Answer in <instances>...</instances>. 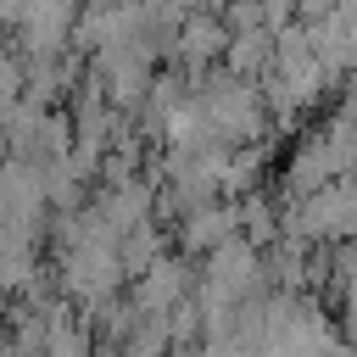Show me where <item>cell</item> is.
Returning <instances> with one entry per match:
<instances>
[{
  "label": "cell",
  "mask_w": 357,
  "mask_h": 357,
  "mask_svg": "<svg viewBox=\"0 0 357 357\" xmlns=\"http://www.w3.org/2000/svg\"><path fill=\"white\" fill-rule=\"evenodd\" d=\"M229 45H234V33L223 28V17H212V11H190L184 22H178V33H173V50H178V61L184 67H206L212 56H229Z\"/></svg>",
  "instance_id": "obj_1"
},
{
  "label": "cell",
  "mask_w": 357,
  "mask_h": 357,
  "mask_svg": "<svg viewBox=\"0 0 357 357\" xmlns=\"http://www.w3.org/2000/svg\"><path fill=\"white\" fill-rule=\"evenodd\" d=\"M178 240H184V251H223L229 240H240V201H229V206H201V212H190V223L178 229Z\"/></svg>",
  "instance_id": "obj_2"
},
{
  "label": "cell",
  "mask_w": 357,
  "mask_h": 357,
  "mask_svg": "<svg viewBox=\"0 0 357 357\" xmlns=\"http://www.w3.org/2000/svg\"><path fill=\"white\" fill-rule=\"evenodd\" d=\"M22 100H28V67H22L17 56H0V128H6V117H11Z\"/></svg>",
  "instance_id": "obj_3"
},
{
  "label": "cell",
  "mask_w": 357,
  "mask_h": 357,
  "mask_svg": "<svg viewBox=\"0 0 357 357\" xmlns=\"http://www.w3.org/2000/svg\"><path fill=\"white\" fill-rule=\"evenodd\" d=\"M296 6H301V22H324V17H335L340 0H296Z\"/></svg>",
  "instance_id": "obj_4"
}]
</instances>
